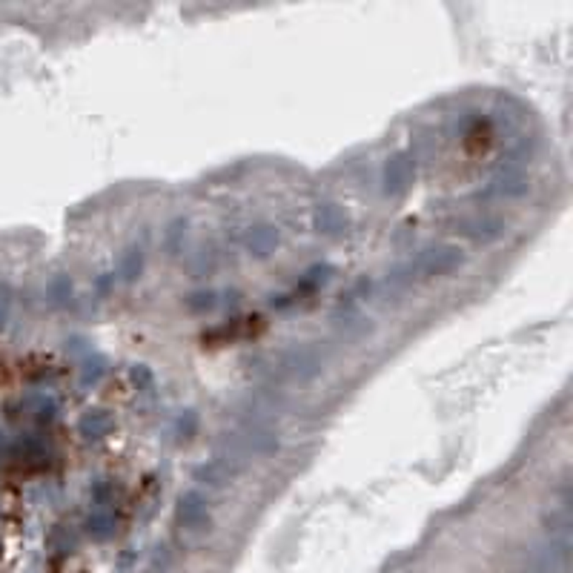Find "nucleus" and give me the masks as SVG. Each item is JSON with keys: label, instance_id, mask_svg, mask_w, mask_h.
I'll use <instances>...</instances> for the list:
<instances>
[{"label": "nucleus", "instance_id": "obj_14", "mask_svg": "<svg viewBox=\"0 0 573 573\" xmlns=\"http://www.w3.org/2000/svg\"><path fill=\"white\" fill-rule=\"evenodd\" d=\"M335 276V267L333 264H313L310 270H307L304 276H301V281H298V290H304V292H313V290H321L330 278Z\"/></svg>", "mask_w": 573, "mask_h": 573}, {"label": "nucleus", "instance_id": "obj_19", "mask_svg": "<svg viewBox=\"0 0 573 573\" xmlns=\"http://www.w3.org/2000/svg\"><path fill=\"white\" fill-rule=\"evenodd\" d=\"M35 413H37L40 421H52L58 416V399H55V395H40Z\"/></svg>", "mask_w": 573, "mask_h": 573}, {"label": "nucleus", "instance_id": "obj_11", "mask_svg": "<svg viewBox=\"0 0 573 573\" xmlns=\"http://www.w3.org/2000/svg\"><path fill=\"white\" fill-rule=\"evenodd\" d=\"M144 273V249L138 244H132L121 252L118 258V267H115V276L123 281V284H132V281H138Z\"/></svg>", "mask_w": 573, "mask_h": 573}, {"label": "nucleus", "instance_id": "obj_16", "mask_svg": "<svg viewBox=\"0 0 573 573\" xmlns=\"http://www.w3.org/2000/svg\"><path fill=\"white\" fill-rule=\"evenodd\" d=\"M187 307H190V313H209L218 307V292L215 290H198L187 298Z\"/></svg>", "mask_w": 573, "mask_h": 573}, {"label": "nucleus", "instance_id": "obj_15", "mask_svg": "<svg viewBox=\"0 0 573 573\" xmlns=\"http://www.w3.org/2000/svg\"><path fill=\"white\" fill-rule=\"evenodd\" d=\"M172 433L178 442H192L198 433V413L195 410H181L172 421Z\"/></svg>", "mask_w": 573, "mask_h": 573}, {"label": "nucleus", "instance_id": "obj_18", "mask_svg": "<svg viewBox=\"0 0 573 573\" xmlns=\"http://www.w3.org/2000/svg\"><path fill=\"white\" fill-rule=\"evenodd\" d=\"M47 292H49L52 304H61V307H63V304L72 298V281H69V276H55V278L49 281Z\"/></svg>", "mask_w": 573, "mask_h": 573}, {"label": "nucleus", "instance_id": "obj_13", "mask_svg": "<svg viewBox=\"0 0 573 573\" xmlns=\"http://www.w3.org/2000/svg\"><path fill=\"white\" fill-rule=\"evenodd\" d=\"M115 527H118V522H115V516L106 507H98L90 519H86V534H90L95 542L112 539L115 536Z\"/></svg>", "mask_w": 573, "mask_h": 573}, {"label": "nucleus", "instance_id": "obj_20", "mask_svg": "<svg viewBox=\"0 0 573 573\" xmlns=\"http://www.w3.org/2000/svg\"><path fill=\"white\" fill-rule=\"evenodd\" d=\"M129 376H132V381L138 384V390L144 387V390H152V384H155V376H152V370L147 367V364H135L129 370Z\"/></svg>", "mask_w": 573, "mask_h": 573}, {"label": "nucleus", "instance_id": "obj_12", "mask_svg": "<svg viewBox=\"0 0 573 573\" xmlns=\"http://www.w3.org/2000/svg\"><path fill=\"white\" fill-rule=\"evenodd\" d=\"M187 235H190V221L187 218H172V221L164 227V233H161V247H164V252L166 255H181L184 252V244H187Z\"/></svg>", "mask_w": 573, "mask_h": 573}, {"label": "nucleus", "instance_id": "obj_5", "mask_svg": "<svg viewBox=\"0 0 573 573\" xmlns=\"http://www.w3.org/2000/svg\"><path fill=\"white\" fill-rule=\"evenodd\" d=\"M531 192V178L519 169V166H507V169H502L496 178L484 187V190H479V198H484V201H513V198H522V195H527Z\"/></svg>", "mask_w": 573, "mask_h": 573}, {"label": "nucleus", "instance_id": "obj_17", "mask_svg": "<svg viewBox=\"0 0 573 573\" xmlns=\"http://www.w3.org/2000/svg\"><path fill=\"white\" fill-rule=\"evenodd\" d=\"M104 376H106V359L92 356V359L83 362V367H80V384H98Z\"/></svg>", "mask_w": 573, "mask_h": 573}, {"label": "nucleus", "instance_id": "obj_3", "mask_svg": "<svg viewBox=\"0 0 573 573\" xmlns=\"http://www.w3.org/2000/svg\"><path fill=\"white\" fill-rule=\"evenodd\" d=\"M416 181V158L410 152H393L381 166V192L387 198L405 195Z\"/></svg>", "mask_w": 573, "mask_h": 573}, {"label": "nucleus", "instance_id": "obj_6", "mask_svg": "<svg viewBox=\"0 0 573 573\" xmlns=\"http://www.w3.org/2000/svg\"><path fill=\"white\" fill-rule=\"evenodd\" d=\"M459 233L473 244H493L507 233V224L496 215H476V218H464L459 224Z\"/></svg>", "mask_w": 573, "mask_h": 573}, {"label": "nucleus", "instance_id": "obj_23", "mask_svg": "<svg viewBox=\"0 0 573 573\" xmlns=\"http://www.w3.org/2000/svg\"><path fill=\"white\" fill-rule=\"evenodd\" d=\"M4 319H6V298L0 301V324H4Z\"/></svg>", "mask_w": 573, "mask_h": 573}, {"label": "nucleus", "instance_id": "obj_22", "mask_svg": "<svg viewBox=\"0 0 573 573\" xmlns=\"http://www.w3.org/2000/svg\"><path fill=\"white\" fill-rule=\"evenodd\" d=\"M115 281V273H104L98 281H95V287H98V292H106L109 290V284Z\"/></svg>", "mask_w": 573, "mask_h": 573}, {"label": "nucleus", "instance_id": "obj_2", "mask_svg": "<svg viewBox=\"0 0 573 573\" xmlns=\"http://www.w3.org/2000/svg\"><path fill=\"white\" fill-rule=\"evenodd\" d=\"M324 367V356L316 344H301L278 359L276 364V376L278 378H298V381H310L313 376H319Z\"/></svg>", "mask_w": 573, "mask_h": 573}, {"label": "nucleus", "instance_id": "obj_9", "mask_svg": "<svg viewBox=\"0 0 573 573\" xmlns=\"http://www.w3.org/2000/svg\"><path fill=\"white\" fill-rule=\"evenodd\" d=\"M241 470L235 467V464H230L227 459H221V456H212L209 462H204L195 473H192V479L198 481V484H207V488H212V491H218V488H227V484L238 476Z\"/></svg>", "mask_w": 573, "mask_h": 573}, {"label": "nucleus", "instance_id": "obj_10", "mask_svg": "<svg viewBox=\"0 0 573 573\" xmlns=\"http://www.w3.org/2000/svg\"><path fill=\"white\" fill-rule=\"evenodd\" d=\"M115 421L106 410H86L80 419H78V433L86 438V442H101L112 433Z\"/></svg>", "mask_w": 573, "mask_h": 573}, {"label": "nucleus", "instance_id": "obj_8", "mask_svg": "<svg viewBox=\"0 0 573 573\" xmlns=\"http://www.w3.org/2000/svg\"><path fill=\"white\" fill-rule=\"evenodd\" d=\"M281 244V235H278V227L276 224H267V221H261L255 227H249L244 233V247L249 255L255 258H270Z\"/></svg>", "mask_w": 573, "mask_h": 573}, {"label": "nucleus", "instance_id": "obj_7", "mask_svg": "<svg viewBox=\"0 0 573 573\" xmlns=\"http://www.w3.org/2000/svg\"><path fill=\"white\" fill-rule=\"evenodd\" d=\"M313 230L327 238H338L350 230V212L341 204H319L313 209Z\"/></svg>", "mask_w": 573, "mask_h": 573}, {"label": "nucleus", "instance_id": "obj_21", "mask_svg": "<svg viewBox=\"0 0 573 573\" xmlns=\"http://www.w3.org/2000/svg\"><path fill=\"white\" fill-rule=\"evenodd\" d=\"M90 493H92V499H95V505H106L109 502V496H112V484L106 481V479H95L92 481V488H90Z\"/></svg>", "mask_w": 573, "mask_h": 573}, {"label": "nucleus", "instance_id": "obj_1", "mask_svg": "<svg viewBox=\"0 0 573 573\" xmlns=\"http://www.w3.org/2000/svg\"><path fill=\"white\" fill-rule=\"evenodd\" d=\"M464 264V252L456 244H438V247H427L421 252H416L413 258L402 261L399 267H393L387 273V278L381 281V292L384 295H395L405 292L410 284L416 281H430V278H442L450 276L453 270H459Z\"/></svg>", "mask_w": 573, "mask_h": 573}, {"label": "nucleus", "instance_id": "obj_4", "mask_svg": "<svg viewBox=\"0 0 573 573\" xmlns=\"http://www.w3.org/2000/svg\"><path fill=\"white\" fill-rule=\"evenodd\" d=\"M175 522H178L181 531L187 534H201V531H209V505H207V496L201 491H187L181 493L178 499V507H175Z\"/></svg>", "mask_w": 573, "mask_h": 573}]
</instances>
